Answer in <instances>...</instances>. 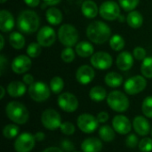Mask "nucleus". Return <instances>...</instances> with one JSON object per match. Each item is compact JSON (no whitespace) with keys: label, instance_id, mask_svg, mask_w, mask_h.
<instances>
[{"label":"nucleus","instance_id":"f257e3e1","mask_svg":"<svg viewBox=\"0 0 152 152\" xmlns=\"http://www.w3.org/2000/svg\"><path fill=\"white\" fill-rule=\"evenodd\" d=\"M86 35L90 41L97 45H102L107 42L110 36V28L104 22L96 20L90 23L86 28Z\"/></svg>","mask_w":152,"mask_h":152},{"label":"nucleus","instance_id":"f03ea898","mask_svg":"<svg viewBox=\"0 0 152 152\" xmlns=\"http://www.w3.org/2000/svg\"><path fill=\"white\" fill-rule=\"evenodd\" d=\"M40 25V19L37 13L34 11L24 10L22 11L17 19L18 28L26 34H31L36 32Z\"/></svg>","mask_w":152,"mask_h":152},{"label":"nucleus","instance_id":"7ed1b4c3","mask_svg":"<svg viewBox=\"0 0 152 152\" xmlns=\"http://www.w3.org/2000/svg\"><path fill=\"white\" fill-rule=\"evenodd\" d=\"M7 118L17 125H24L28 121L29 112L27 107L20 102H10L5 106Z\"/></svg>","mask_w":152,"mask_h":152},{"label":"nucleus","instance_id":"20e7f679","mask_svg":"<svg viewBox=\"0 0 152 152\" xmlns=\"http://www.w3.org/2000/svg\"><path fill=\"white\" fill-rule=\"evenodd\" d=\"M107 103L109 107L118 113L126 112L129 108V100L127 96L120 91H112L107 96Z\"/></svg>","mask_w":152,"mask_h":152},{"label":"nucleus","instance_id":"39448f33","mask_svg":"<svg viewBox=\"0 0 152 152\" xmlns=\"http://www.w3.org/2000/svg\"><path fill=\"white\" fill-rule=\"evenodd\" d=\"M58 37L63 45L67 47H72L73 45H77L79 35L77 28L73 25L63 24L58 30Z\"/></svg>","mask_w":152,"mask_h":152},{"label":"nucleus","instance_id":"423d86ee","mask_svg":"<svg viewBox=\"0 0 152 152\" xmlns=\"http://www.w3.org/2000/svg\"><path fill=\"white\" fill-rule=\"evenodd\" d=\"M41 123L43 126L50 131H54L61 127L62 122L60 113L53 109H47L41 115Z\"/></svg>","mask_w":152,"mask_h":152},{"label":"nucleus","instance_id":"0eeeda50","mask_svg":"<svg viewBox=\"0 0 152 152\" xmlns=\"http://www.w3.org/2000/svg\"><path fill=\"white\" fill-rule=\"evenodd\" d=\"M50 91L51 88L45 83L41 81L34 82L28 87V94L30 98L37 102L46 101L50 97Z\"/></svg>","mask_w":152,"mask_h":152},{"label":"nucleus","instance_id":"6e6552de","mask_svg":"<svg viewBox=\"0 0 152 152\" xmlns=\"http://www.w3.org/2000/svg\"><path fill=\"white\" fill-rule=\"evenodd\" d=\"M77 125L79 130L85 134H92L97 130L99 122L97 118L89 113H84L78 116Z\"/></svg>","mask_w":152,"mask_h":152},{"label":"nucleus","instance_id":"1a4fd4ad","mask_svg":"<svg viewBox=\"0 0 152 152\" xmlns=\"http://www.w3.org/2000/svg\"><path fill=\"white\" fill-rule=\"evenodd\" d=\"M36 139L30 133L25 132L18 135L15 139L13 147L16 152H30L35 147Z\"/></svg>","mask_w":152,"mask_h":152},{"label":"nucleus","instance_id":"9d476101","mask_svg":"<svg viewBox=\"0 0 152 152\" xmlns=\"http://www.w3.org/2000/svg\"><path fill=\"white\" fill-rule=\"evenodd\" d=\"M147 86V81L143 76H134L128 78L125 85V92L129 95H135L142 92Z\"/></svg>","mask_w":152,"mask_h":152},{"label":"nucleus","instance_id":"9b49d317","mask_svg":"<svg viewBox=\"0 0 152 152\" xmlns=\"http://www.w3.org/2000/svg\"><path fill=\"white\" fill-rule=\"evenodd\" d=\"M57 102L59 107L65 112H75L79 105L77 98L71 93H63L58 96Z\"/></svg>","mask_w":152,"mask_h":152},{"label":"nucleus","instance_id":"f8f14e48","mask_svg":"<svg viewBox=\"0 0 152 152\" xmlns=\"http://www.w3.org/2000/svg\"><path fill=\"white\" fill-rule=\"evenodd\" d=\"M100 15L107 20H114L120 15L119 5L111 0L103 2L100 6Z\"/></svg>","mask_w":152,"mask_h":152},{"label":"nucleus","instance_id":"ddd939ff","mask_svg":"<svg viewBox=\"0 0 152 152\" xmlns=\"http://www.w3.org/2000/svg\"><path fill=\"white\" fill-rule=\"evenodd\" d=\"M91 64L97 69H108L112 66V57L106 52H97L91 56Z\"/></svg>","mask_w":152,"mask_h":152},{"label":"nucleus","instance_id":"4468645a","mask_svg":"<svg viewBox=\"0 0 152 152\" xmlns=\"http://www.w3.org/2000/svg\"><path fill=\"white\" fill-rule=\"evenodd\" d=\"M56 39V34L53 28L49 26H44L41 28L37 33V40L39 45L44 47L51 46Z\"/></svg>","mask_w":152,"mask_h":152},{"label":"nucleus","instance_id":"2eb2a0df","mask_svg":"<svg viewBox=\"0 0 152 152\" xmlns=\"http://www.w3.org/2000/svg\"><path fill=\"white\" fill-rule=\"evenodd\" d=\"M132 126L133 125L129 118L124 115H117L112 119V127L118 134H128L132 130Z\"/></svg>","mask_w":152,"mask_h":152},{"label":"nucleus","instance_id":"dca6fc26","mask_svg":"<svg viewBox=\"0 0 152 152\" xmlns=\"http://www.w3.org/2000/svg\"><path fill=\"white\" fill-rule=\"evenodd\" d=\"M31 60L29 56L19 55L12 62V69L16 74H23L31 67Z\"/></svg>","mask_w":152,"mask_h":152},{"label":"nucleus","instance_id":"f3484780","mask_svg":"<svg viewBox=\"0 0 152 152\" xmlns=\"http://www.w3.org/2000/svg\"><path fill=\"white\" fill-rule=\"evenodd\" d=\"M95 73L94 69L88 65L80 66L76 72V78L78 83L81 85H87L93 81L94 78Z\"/></svg>","mask_w":152,"mask_h":152},{"label":"nucleus","instance_id":"a211bd4d","mask_svg":"<svg viewBox=\"0 0 152 152\" xmlns=\"http://www.w3.org/2000/svg\"><path fill=\"white\" fill-rule=\"evenodd\" d=\"M133 128L138 135L146 136L151 131V124L147 118L142 116H136L133 120Z\"/></svg>","mask_w":152,"mask_h":152},{"label":"nucleus","instance_id":"6ab92c4d","mask_svg":"<svg viewBox=\"0 0 152 152\" xmlns=\"http://www.w3.org/2000/svg\"><path fill=\"white\" fill-rule=\"evenodd\" d=\"M102 142L96 137H89L85 139L81 143L83 152H101L102 150Z\"/></svg>","mask_w":152,"mask_h":152},{"label":"nucleus","instance_id":"aec40b11","mask_svg":"<svg viewBox=\"0 0 152 152\" xmlns=\"http://www.w3.org/2000/svg\"><path fill=\"white\" fill-rule=\"evenodd\" d=\"M116 63L120 70L126 71L133 67L134 56L128 52H121L117 57Z\"/></svg>","mask_w":152,"mask_h":152},{"label":"nucleus","instance_id":"412c9836","mask_svg":"<svg viewBox=\"0 0 152 152\" xmlns=\"http://www.w3.org/2000/svg\"><path fill=\"white\" fill-rule=\"evenodd\" d=\"M14 26V19L12 14L6 11H0V30L2 32H9L13 28Z\"/></svg>","mask_w":152,"mask_h":152},{"label":"nucleus","instance_id":"4be33fe9","mask_svg":"<svg viewBox=\"0 0 152 152\" xmlns=\"http://www.w3.org/2000/svg\"><path fill=\"white\" fill-rule=\"evenodd\" d=\"M27 87L24 83L20 81H12L7 86V93L12 98H19L24 95Z\"/></svg>","mask_w":152,"mask_h":152},{"label":"nucleus","instance_id":"5701e85b","mask_svg":"<svg viewBox=\"0 0 152 152\" xmlns=\"http://www.w3.org/2000/svg\"><path fill=\"white\" fill-rule=\"evenodd\" d=\"M81 11H82L83 15L88 19L95 18L99 12V9H98L96 3H94L92 0L84 1L81 6Z\"/></svg>","mask_w":152,"mask_h":152},{"label":"nucleus","instance_id":"b1692460","mask_svg":"<svg viewBox=\"0 0 152 152\" xmlns=\"http://www.w3.org/2000/svg\"><path fill=\"white\" fill-rule=\"evenodd\" d=\"M76 53L78 54V56L82 58L90 57L94 54V46L91 43L87 41H81L78 44L76 45Z\"/></svg>","mask_w":152,"mask_h":152},{"label":"nucleus","instance_id":"393cba45","mask_svg":"<svg viewBox=\"0 0 152 152\" xmlns=\"http://www.w3.org/2000/svg\"><path fill=\"white\" fill-rule=\"evenodd\" d=\"M45 16H46L47 21L52 25H59L62 21V13L56 7L48 8L46 11Z\"/></svg>","mask_w":152,"mask_h":152},{"label":"nucleus","instance_id":"a878e982","mask_svg":"<svg viewBox=\"0 0 152 152\" xmlns=\"http://www.w3.org/2000/svg\"><path fill=\"white\" fill-rule=\"evenodd\" d=\"M127 24L133 28H139L143 23V17L138 11H132L128 13L126 18Z\"/></svg>","mask_w":152,"mask_h":152},{"label":"nucleus","instance_id":"bb28decb","mask_svg":"<svg viewBox=\"0 0 152 152\" xmlns=\"http://www.w3.org/2000/svg\"><path fill=\"white\" fill-rule=\"evenodd\" d=\"M104 82L110 87H118L123 83V77L118 72H109L104 77Z\"/></svg>","mask_w":152,"mask_h":152},{"label":"nucleus","instance_id":"cd10ccee","mask_svg":"<svg viewBox=\"0 0 152 152\" xmlns=\"http://www.w3.org/2000/svg\"><path fill=\"white\" fill-rule=\"evenodd\" d=\"M115 133L116 132H115L114 128L108 126V125L102 126L98 130V134H99L100 138L106 142H110L115 139V137H116Z\"/></svg>","mask_w":152,"mask_h":152},{"label":"nucleus","instance_id":"c85d7f7f","mask_svg":"<svg viewBox=\"0 0 152 152\" xmlns=\"http://www.w3.org/2000/svg\"><path fill=\"white\" fill-rule=\"evenodd\" d=\"M89 97L94 102H102L107 98V92L104 87L101 86H96L91 88L89 92Z\"/></svg>","mask_w":152,"mask_h":152},{"label":"nucleus","instance_id":"c756f323","mask_svg":"<svg viewBox=\"0 0 152 152\" xmlns=\"http://www.w3.org/2000/svg\"><path fill=\"white\" fill-rule=\"evenodd\" d=\"M9 42H10V45L16 50L21 49L25 45L24 37L20 32H17V31L12 32L9 36Z\"/></svg>","mask_w":152,"mask_h":152},{"label":"nucleus","instance_id":"7c9ffc66","mask_svg":"<svg viewBox=\"0 0 152 152\" xmlns=\"http://www.w3.org/2000/svg\"><path fill=\"white\" fill-rule=\"evenodd\" d=\"M19 132H20V128L18 126L14 124H8L3 129V135L4 138L11 140L15 138L19 134Z\"/></svg>","mask_w":152,"mask_h":152},{"label":"nucleus","instance_id":"2f4dec72","mask_svg":"<svg viewBox=\"0 0 152 152\" xmlns=\"http://www.w3.org/2000/svg\"><path fill=\"white\" fill-rule=\"evenodd\" d=\"M110 45L111 49L114 51H117V52L121 51L125 47V40L118 34L113 35L110 39Z\"/></svg>","mask_w":152,"mask_h":152},{"label":"nucleus","instance_id":"473e14b6","mask_svg":"<svg viewBox=\"0 0 152 152\" xmlns=\"http://www.w3.org/2000/svg\"><path fill=\"white\" fill-rule=\"evenodd\" d=\"M64 87V81L61 77H54L50 81V88L51 91L55 94H59Z\"/></svg>","mask_w":152,"mask_h":152},{"label":"nucleus","instance_id":"72a5a7b5","mask_svg":"<svg viewBox=\"0 0 152 152\" xmlns=\"http://www.w3.org/2000/svg\"><path fill=\"white\" fill-rule=\"evenodd\" d=\"M141 72L144 77L152 78V57H146L141 65Z\"/></svg>","mask_w":152,"mask_h":152},{"label":"nucleus","instance_id":"f704fd0d","mask_svg":"<svg viewBox=\"0 0 152 152\" xmlns=\"http://www.w3.org/2000/svg\"><path fill=\"white\" fill-rule=\"evenodd\" d=\"M41 45H39L38 43L36 42H32L28 45V46L27 47V54L30 57V58H37L40 55L41 52H42V48H41Z\"/></svg>","mask_w":152,"mask_h":152},{"label":"nucleus","instance_id":"c9c22d12","mask_svg":"<svg viewBox=\"0 0 152 152\" xmlns=\"http://www.w3.org/2000/svg\"><path fill=\"white\" fill-rule=\"evenodd\" d=\"M142 111L146 118H152V96H148L143 100L142 104Z\"/></svg>","mask_w":152,"mask_h":152},{"label":"nucleus","instance_id":"e433bc0d","mask_svg":"<svg viewBox=\"0 0 152 152\" xmlns=\"http://www.w3.org/2000/svg\"><path fill=\"white\" fill-rule=\"evenodd\" d=\"M75 55H76L75 52L71 47H67V48L63 49L61 53V60L66 63L72 62L75 59Z\"/></svg>","mask_w":152,"mask_h":152},{"label":"nucleus","instance_id":"4c0bfd02","mask_svg":"<svg viewBox=\"0 0 152 152\" xmlns=\"http://www.w3.org/2000/svg\"><path fill=\"white\" fill-rule=\"evenodd\" d=\"M121 7L126 12H132L139 4L140 0H118Z\"/></svg>","mask_w":152,"mask_h":152},{"label":"nucleus","instance_id":"58836bf2","mask_svg":"<svg viewBox=\"0 0 152 152\" xmlns=\"http://www.w3.org/2000/svg\"><path fill=\"white\" fill-rule=\"evenodd\" d=\"M138 148L141 152L152 151V139L149 137H145L142 139L139 142Z\"/></svg>","mask_w":152,"mask_h":152},{"label":"nucleus","instance_id":"ea45409f","mask_svg":"<svg viewBox=\"0 0 152 152\" xmlns=\"http://www.w3.org/2000/svg\"><path fill=\"white\" fill-rule=\"evenodd\" d=\"M60 130L61 132L67 135V136H69V135H72L74 134V133L76 132V127L75 126L71 123V122H63L60 127Z\"/></svg>","mask_w":152,"mask_h":152},{"label":"nucleus","instance_id":"a19ab883","mask_svg":"<svg viewBox=\"0 0 152 152\" xmlns=\"http://www.w3.org/2000/svg\"><path fill=\"white\" fill-rule=\"evenodd\" d=\"M139 142H140L138 140V137L134 134H129L126 139V145L130 149H134L135 147H137L139 145Z\"/></svg>","mask_w":152,"mask_h":152},{"label":"nucleus","instance_id":"79ce46f5","mask_svg":"<svg viewBox=\"0 0 152 152\" xmlns=\"http://www.w3.org/2000/svg\"><path fill=\"white\" fill-rule=\"evenodd\" d=\"M134 57L138 61H143L146 58V50L141 46L135 47L134 49Z\"/></svg>","mask_w":152,"mask_h":152},{"label":"nucleus","instance_id":"37998d69","mask_svg":"<svg viewBox=\"0 0 152 152\" xmlns=\"http://www.w3.org/2000/svg\"><path fill=\"white\" fill-rule=\"evenodd\" d=\"M61 150L66 152H73L75 150V145L72 142L69 140H63L61 142Z\"/></svg>","mask_w":152,"mask_h":152},{"label":"nucleus","instance_id":"c03bdc74","mask_svg":"<svg viewBox=\"0 0 152 152\" xmlns=\"http://www.w3.org/2000/svg\"><path fill=\"white\" fill-rule=\"evenodd\" d=\"M96 118H97V120L99 123L104 124L109 120V114L106 111H101L97 114Z\"/></svg>","mask_w":152,"mask_h":152},{"label":"nucleus","instance_id":"a18cd8bd","mask_svg":"<svg viewBox=\"0 0 152 152\" xmlns=\"http://www.w3.org/2000/svg\"><path fill=\"white\" fill-rule=\"evenodd\" d=\"M8 63V61L5 59L4 55L1 54L0 55V74L3 75L4 71V69H5V66L7 65Z\"/></svg>","mask_w":152,"mask_h":152},{"label":"nucleus","instance_id":"49530a36","mask_svg":"<svg viewBox=\"0 0 152 152\" xmlns=\"http://www.w3.org/2000/svg\"><path fill=\"white\" fill-rule=\"evenodd\" d=\"M23 82L25 85H28V86H31L35 81H34V77L31 75V74H26L23 76Z\"/></svg>","mask_w":152,"mask_h":152},{"label":"nucleus","instance_id":"de8ad7c7","mask_svg":"<svg viewBox=\"0 0 152 152\" xmlns=\"http://www.w3.org/2000/svg\"><path fill=\"white\" fill-rule=\"evenodd\" d=\"M25 4L30 7H36L39 4L40 0H24Z\"/></svg>","mask_w":152,"mask_h":152},{"label":"nucleus","instance_id":"09e8293b","mask_svg":"<svg viewBox=\"0 0 152 152\" xmlns=\"http://www.w3.org/2000/svg\"><path fill=\"white\" fill-rule=\"evenodd\" d=\"M34 136H35V139H36L37 142H42V141L45 140V134L43 132H37Z\"/></svg>","mask_w":152,"mask_h":152},{"label":"nucleus","instance_id":"8fccbe9b","mask_svg":"<svg viewBox=\"0 0 152 152\" xmlns=\"http://www.w3.org/2000/svg\"><path fill=\"white\" fill-rule=\"evenodd\" d=\"M42 152H63V151L59 147H49L45 149Z\"/></svg>","mask_w":152,"mask_h":152},{"label":"nucleus","instance_id":"3c124183","mask_svg":"<svg viewBox=\"0 0 152 152\" xmlns=\"http://www.w3.org/2000/svg\"><path fill=\"white\" fill-rule=\"evenodd\" d=\"M44 1L47 5H55L59 4L61 0H44Z\"/></svg>","mask_w":152,"mask_h":152},{"label":"nucleus","instance_id":"603ef678","mask_svg":"<svg viewBox=\"0 0 152 152\" xmlns=\"http://www.w3.org/2000/svg\"><path fill=\"white\" fill-rule=\"evenodd\" d=\"M0 90H1V94H0V99L2 100L4 97V94H5V89L4 88V86H0Z\"/></svg>","mask_w":152,"mask_h":152},{"label":"nucleus","instance_id":"864d4df0","mask_svg":"<svg viewBox=\"0 0 152 152\" xmlns=\"http://www.w3.org/2000/svg\"><path fill=\"white\" fill-rule=\"evenodd\" d=\"M0 39H1V46H0V49L3 50L4 45V36L3 35H0Z\"/></svg>","mask_w":152,"mask_h":152},{"label":"nucleus","instance_id":"5fc2aeb1","mask_svg":"<svg viewBox=\"0 0 152 152\" xmlns=\"http://www.w3.org/2000/svg\"><path fill=\"white\" fill-rule=\"evenodd\" d=\"M118 19H119V20H120L121 22H123V20H124V17H123V16H121V14L119 15V17H118Z\"/></svg>","mask_w":152,"mask_h":152},{"label":"nucleus","instance_id":"6e6d98bb","mask_svg":"<svg viewBox=\"0 0 152 152\" xmlns=\"http://www.w3.org/2000/svg\"><path fill=\"white\" fill-rule=\"evenodd\" d=\"M6 1H7V0H0V3H1V4H4V3H5Z\"/></svg>","mask_w":152,"mask_h":152},{"label":"nucleus","instance_id":"4d7b16f0","mask_svg":"<svg viewBox=\"0 0 152 152\" xmlns=\"http://www.w3.org/2000/svg\"><path fill=\"white\" fill-rule=\"evenodd\" d=\"M151 136H152V129H151Z\"/></svg>","mask_w":152,"mask_h":152},{"label":"nucleus","instance_id":"13d9d810","mask_svg":"<svg viewBox=\"0 0 152 152\" xmlns=\"http://www.w3.org/2000/svg\"><path fill=\"white\" fill-rule=\"evenodd\" d=\"M73 152H79V151H73Z\"/></svg>","mask_w":152,"mask_h":152}]
</instances>
